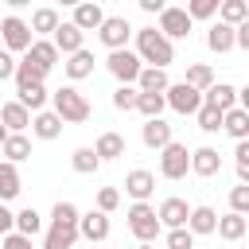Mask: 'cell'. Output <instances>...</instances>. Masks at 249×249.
<instances>
[{
	"label": "cell",
	"instance_id": "cell-34",
	"mask_svg": "<svg viewBox=\"0 0 249 249\" xmlns=\"http://www.w3.org/2000/svg\"><path fill=\"white\" fill-rule=\"evenodd\" d=\"M16 93H19L16 101H19L27 113H43V105H47V97H51L47 86H27V89H16Z\"/></svg>",
	"mask_w": 249,
	"mask_h": 249
},
{
	"label": "cell",
	"instance_id": "cell-35",
	"mask_svg": "<svg viewBox=\"0 0 249 249\" xmlns=\"http://www.w3.org/2000/svg\"><path fill=\"white\" fill-rule=\"evenodd\" d=\"M16 233H23V237H35L39 230H43V218H39V210L35 206H23L19 214H16V226H12Z\"/></svg>",
	"mask_w": 249,
	"mask_h": 249
},
{
	"label": "cell",
	"instance_id": "cell-18",
	"mask_svg": "<svg viewBox=\"0 0 249 249\" xmlns=\"http://www.w3.org/2000/svg\"><path fill=\"white\" fill-rule=\"evenodd\" d=\"M0 124H4L8 132H23V128H31V113H27L19 101H4V105H0Z\"/></svg>",
	"mask_w": 249,
	"mask_h": 249
},
{
	"label": "cell",
	"instance_id": "cell-26",
	"mask_svg": "<svg viewBox=\"0 0 249 249\" xmlns=\"http://www.w3.org/2000/svg\"><path fill=\"white\" fill-rule=\"evenodd\" d=\"M245 19H249V4H245V0H218V23L237 27V23H245Z\"/></svg>",
	"mask_w": 249,
	"mask_h": 249
},
{
	"label": "cell",
	"instance_id": "cell-47",
	"mask_svg": "<svg viewBox=\"0 0 249 249\" xmlns=\"http://www.w3.org/2000/svg\"><path fill=\"white\" fill-rule=\"evenodd\" d=\"M163 8H167L163 0H140V12H148V16H160Z\"/></svg>",
	"mask_w": 249,
	"mask_h": 249
},
{
	"label": "cell",
	"instance_id": "cell-16",
	"mask_svg": "<svg viewBox=\"0 0 249 249\" xmlns=\"http://www.w3.org/2000/svg\"><path fill=\"white\" fill-rule=\"evenodd\" d=\"M51 43H54V51H58V54H74V51H82L86 35L66 19V23H58V27H54V39H51Z\"/></svg>",
	"mask_w": 249,
	"mask_h": 249
},
{
	"label": "cell",
	"instance_id": "cell-37",
	"mask_svg": "<svg viewBox=\"0 0 249 249\" xmlns=\"http://www.w3.org/2000/svg\"><path fill=\"white\" fill-rule=\"evenodd\" d=\"M136 113H144V121H156L163 113V93H140L136 97Z\"/></svg>",
	"mask_w": 249,
	"mask_h": 249
},
{
	"label": "cell",
	"instance_id": "cell-29",
	"mask_svg": "<svg viewBox=\"0 0 249 249\" xmlns=\"http://www.w3.org/2000/svg\"><path fill=\"white\" fill-rule=\"evenodd\" d=\"M171 82H167V70H156V66H144L140 78H136V89L140 93H163Z\"/></svg>",
	"mask_w": 249,
	"mask_h": 249
},
{
	"label": "cell",
	"instance_id": "cell-17",
	"mask_svg": "<svg viewBox=\"0 0 249 249\" xmlns=\"http://www.w3.org/2000/svg\"><path fill=\"white\" fill-rule=\"evenodd\" d=\"M140 140H144V148H167L171 144V124L163 121V117H156V121H144V128H140Z\"/></svg>",
	"mask_w": 249,
	"mask_h": 249
},
{
	"label": "cell",
	"instance_id": "cell-44",
	"mask_svg": "<svg viewBox=\"0 0 249 249\" xmlns=\"http://www.w3.org/2000/svg\"><path fill=\"white\" fill-rule=\"evenodd\" d=\"M16 74V54H8L4 47H0V82H8Z\"/></svg>",
	"mask_w": 249,
	"mask_h": 249
},
{
	"label": "cell",
	"instance_id": "cell-27",
	"mask_svg": "<svg viewBox=\"0 0 249 249\" xmlns=\"http://www.w3.org/2000/svg\"><path fill=\"white\" fill-rule=\"evenodd\" d=\"M19 191H23L19 167H16V163H0V202H12Z\"/></svg>",
	"mask_w": 249,
	"mask_h": 249
},
{
	"label": "cell",
	"instance_id": "cell-45",
	"mask_svg": "<svg viewBox=\"0 0 249 249\" xmlns=\"http://www.w3.org/2000/svg\"><path fill=\"white\" fill-rule=\"evenodd\" d=\"M4 249H31V237H23V233H4Z\"/></svg>",
	"mask_w": 249,
	"mask_h": 249
},
{
	"label": "cell",
	"instance_id": "cell-1",
	"mask_svg": "<svg viewBox=\"0 0 249 249\" xmlns=\"http://www.w3.org/2000/svg\"><path fill=\"white\" fill-rule=\"evenodd\" d=\"M136 35V58L140 62H148V66H156V70H167L171 62H175V47L156 31V27H140V31H132Z\"/></svg>",
	"mask_w": 249,
	"mask_h": 249
},
{
	"label": "cell",
	"instance_id": "cell-9",
	"mask_svg": "<svg viewBox=\"0 0 249 249\" xmlns=\"http://www.w3.org/2000/svg\"><path fill=\"white\" fill-rule=\"evenodd\" d=\"M128 35H132V23H128L124 16H105L101 27H97V39H101L109 51H124Z\"/></svg>",
	"mask_w": 249,
	"mask_h": 249
},
{
	"label": "cell",
	"instance_id": "cell-10",
	"mask_svg": "<svg viewBox=\"0 0 249 249\" xmlns=\"http://www.w3.org/2000/svg\"><path fill=\"white\" fill-rule=\"evenodd\" d=\"M101 19H105V8L97 4V0H86V4H74V16H70V23L86 35V31H97L101 27Z\"/></svg>",
	"mask_w": 249,
	"mask_h": 249
},
{
	"label": "cell",
	"instance_id": "cell-49",
	"mask_svg": "<svg viewBox=\"0 0 249 249\" xmlns=\"http://www.w3.org/2000/svg\"><path fill=\"white\" fill-rule=\"evenodd\" d=\"M140 249H152V245H140Z\"/></svg>",
	"mask_w": 249,
	"mask_h": 249
},
{
	"label": "cell",
	"instance_id": "cell-42",
	"mask_svg": "<svg viewBox=\"0 0 249 249\" xmlns=\"http://www.w3.org/2000/svg\"><path fill=\"white\" fill-rule=\"evenodd\" d=\"M167 249H195V233L183 226V230H167Z\"/></svg>",
	"mask_w": 249,
	"mask_h": 249
},
{
	"label": "cell",
	"instance_id": "cell-20",
	"mask_svg": "<svg viewBox=\"0 0 249 249\" xmlns=\"http://www.w3.org/2000/svg\"><path fill=\"white\" fill-rule=\"evenodd\" d=\"M12 78H16V89H27V86H43L47 70H43V66H35V62L23 54V58H16V74H12Z\"/></svg>",
	"mask_w": 249,
	"mask_h": 249
},
{
	"label": "cell",
	"instance_id": "cell-46",
	"mask_svg": "<svg viewBox=\"0 0 249 249\" xmlns=\"http://www.w3.org/2000/svg\"><path fill=\"white\" fill-rule=\"evenodd\" d=\"M12 226H16V214L0 202V237H4V233H12Z\"/></svg>",
	"mask_w": 249,
	"mask_h": 249
},
{
	"label": "cell",
	"instance_id": "cell-28",
	"mask_svg": "<svg viewBox=\"0 0 249 249\" xmlns=\"http://www.w3.org/2000/svg\"><path fill=\"white\" fill-rule=\"evenodd\" d=\"M27 58H31L35 66H43V70L51 74V66L58 62V51H54V43H51V39H35V43L27 47Z\"/></svg>",
	"mask_w": 249,
	"mask_h": 249
},
{
	"label": "cell",
	"instance_id": "cell-40",
	"mask_svg": "<svg viewBox=\"0 0 249 249\" xmlns=\"http://www.w3.org/2000/svg\"><path fill=\"white\" fill-rule=\"evenodd\" d=\"M136 97H140V89H136V86H117V89H113V105H117L121 113L136 109Z\"/></svg>",
	"mask_w": 249,
	"mask_h": 249
},
{
	"label": "cell",
	"instance_id": "cell-6",
	"mask_svg": "<svg viewBox=\"0 0 249 249\" xmlns=\"http://www.w3.org/2000/svg\"><path fill=\"white\" fill-rule=\"evenodd\" d=\"M187 171H191V152H187V144L171 140L167 148H160V175H163V179H183Z\"/></svg>",
	"mask_w": 249,
	"mask_h": 249
},
{
	"label": "cell",
	"instance_id": "cell-21",
	"mask_svg": "<svg viewBox=\"0 0 249 249\" xmlns=\"http://www.w3.org/2000/svg\"><path fill=\"white\" fill-rule=\"evenodd\" d=\"M214 226H218V210L214 206H191V214H187V230L198 237V233H214Z\"/></svg>",
	"mask_w": 249,
	"mask_h": 249
},
{
	"label": "cell",
	"instance_id": "cell-41",
	"mask_svg": "<svg viewBox=\"0 0 249 249\" xmlns=\"http://www.w3.org/2000/svg\"><path fill=\"white\" fill-rule=\"evenodd\" d=\"M117 206H121V191H117V187H101V191H97V210H101V214H113Z\"/></svg>",
	"mask_w": 249,
	"mask_h": 249
},
{
	"label": "cell",
	"instance_id": "cell-36",
	"mask_svg": "<svg viewBox=\"0 0 249 249\" xmlns=\"http://www.w3.org/2000/svg\"><path fill=\"white\" fill-rule=\"evenodd\" d=\"M70 167H74L78 175H93V171L101 167V160L93 156V148H74V156H70Z\"/></svg>",
	"mask_w": 249,
	"mask_h": 249
},
{
	"label": "cell",
	"instance_id": "cell-14",
	"mask_svg": "<svg viewBox=\"0 0 249 249\" xmlns=\"http://www.w3.org/2000/svg\"><path fill=\"white\" fill-rule=\"evenodd\" d=\"M74 241H78V222H51L43 249H74Z\"/></svg>",
	"mask_w": 249,
	"mask_h": 249
},
{
	"label": "cell",
	"instance_id": "cell-48",
	"mask_svg": "<svg viewBox=\"0 0 249 249\" xmlns=\"http://www.w3.org/2000/svg\"><path fill=\"white\" fill-rule=\"evenodd\" d=\"M4 140H8V128H4V124H0V144H4Z\"/></svg>",
	"mask_w": 249,
	"mask_h": 249
},
{
	"label": "cell",
	"instance_id": "cell-39",
	"mask_svg": "<svg viewBox=\"0 0 249 249\" xmlns=\"http://www.w3.org/2000/svg\"><path fill=\"white\" fill-rule=\"evenodd\" d=\"M183 12L191 16V23L195 19H210V16H218V0H191Z\"/></svg>",
	"mask_w": 249,
	"mask_h": 249
},
{
	"label": "cell",
	"instance_id": "cell-2",
	"mask_svg": "<svg viewBox=\"0 0 249 249\" xmlns=\"http://www.w3.org/2000/svg\"><path fill=\"white\" fill-rule=\"evenodd\" d=\"M51 113L62 121V124H86L89 121V101H86V93L78 89V86H58L54 93H51Z\"/></svg>",
	"mask_w": 249,
	"mask_h": 249
},
{
	"label": "cell",
	"instance_id": "cell-19",
	"mask_svg": "<svg viewBox=\"0 0 249 249\" xmlns=\"http://www.w3.org/2000/svg\"><path fill=\"white\" fill-rule=\"evenodd\" d=\"M62 70H66V78H70V82H82V78H89V74H93V54H89V51L82 47V51L66 54Z\"/></svg>",
	"mask_w": 249,
	"mask_h": 249
},
{
	"label": "cell",
	"instance_id": "cell-38",
	"mask_svg": "<svg viewBox=\"0 0 249 249\" xmlns=\"http://www.w3.org/2000/svg\"><path fill=\"white\" fill-rule=\"evenodd\" d=\"M195 117H198V128H202V132H222V113H218L214 105H206V101H202Z\"/></svg>",
	"mask_w": 249,
	"mask_h": 249
},
{
	"label": "cell",
	"instance_id": "cell-25",
	"mask_svg": "<svg viewBox=\"0 0 249 249\" xmlns=\"http://www.w3.org/2000/svg\"><path fill=\"white\" fill-rule=\"evenodd\" d=\"M245 230H249V222H245L241 214H233V210H230V214H222V218H218V226H214V233H218L222 241H241V237H245Z\"/></svg>",
	"mask_w": 249,
	"mask_h": 249
},
{
	"label": "cell",
	"instance_id": "cell-43",
	"mask_svg": "<svg viewBox=\"0 0 249 249\" xmlns=\"http://www.w3.org/2000/svg\"><path fill=\"white\" fill-rule=\"evenodd\" d=\"M230 206H233V214H241V218L249 214V187H245V183H237V187L230 191Z\"/></svg>",
	"mask_w": 249,
	"mask_h": 249
},
{
	"label": "cell",
	"instance_id": "cell-31",
	"mask_svg": "<svg viewBox=\"0 0 249 249\" xmlns=\"http://www.w3.org/2000/svg\"><path fill=\"white\" fill-rule=\"evenodd\" d=\"M58 23H62V19H58V12H54V8H35L27 27H31V35H54V27H58Z\"/></svg>",
	"mask_w": 249,
	"mask_h": 249
},
{
	"label": "cell",
	"instance_id": "cell-11",
	"mask_svg": "<svg viewBox=\"0 0 249 249\" xmlns=\"http://www.w3.org/2000/svg\"><path fill=\"white\" fill-rule=\"evenodd\" d=\"M124 191H128L136 202H148L152 191H156V175H152L148 167H132V171L124 175Z\"/></svg>",
	"mask_w": 249,
	"mask_h": 249
},
{
	"label": "cell",
	"instance_id": "cell-33",
	"mask_svg": "<svg viewBox=\"0 0 249 249\" xmlns=\"http://www.w3.org/2000/svg\"><path fill=\"white\" fill-rule=\"evenodd\" d=\"M191 89H198V93H206L210 86H214V70L206 66V62H195V66H187V78H183Z\"/></svg>",
	"mask_w": 249,
	"mask_h": 249
},
{
	"label": "cell",
	"instance_id": "cell-22",
	"mask_svg": "<svg viewBox=\"0 0 249 249\" xmlns=\"http://www.w3.org/2000/svg\"><path fill=\"white\" fill-rule=\"evenodd\" d=\"M31 132H35L39 140H58V136H62V121H58L51 109H43V113L31 117Z\"/></svg>",
	"mask_w": 249,
	"mask_h": 249
},
{
	"label": "cell",
	"instance_id": "cell-4",
	"mask_svg": "<svg viewBox=\"0 0 249 249\" xmlns=\"http://www.w3.org/2000/svg\"><path fill=\"white\" fill-rule=\"evenodd\" d=\"M31 43H35V35H31V27H27L19 16H4V19H0V47H4L8 54H27Z\"/></svg>",
	"mask_w": 249,
	"mask_h": 249
},
{
	"label": "cell",
	"instance_id": "cell-24",
	"mask_svg": "<svg viewBox=\"0 0 249 249\" xmlns=\"http://www.w3.org/2000/svg\"><path fill=\"white\" fill-rule=\"evenodd\" d=\"M0 152H4V163H23L31 156V140L23 132H8V140L0 144Z\"/></svg>",
	"mask_w": 249,
	"mask_h": 249
},
{
	"label": "cell",
	"instance_id": "cell-23",
	"mask_svg": "<svg viewBox=\"0 0 249 249\" xmlns=\"http://www.w3.org/2000/svg\"><path fill=\"white\" fill-rule=\"evenodd\" d=\"M93 156L105 163V160H121L124 156V136L121 132H101L97 144H93Z\"/></svg>",
	"mask_w": 249,
	"mask_h": 249
},
{
	"label": "cell",
	"instance_id": "cell-3",
	"mask_svg": "<svg viewBox=\"0 0 249 249\" xmlns=\"http://www.w3.org/2000/svg\"><path fill=\"white\" fill-rule=\"evenodd\" d=\"M128 230H132V237L140 241V245H152L156 237H160V218H156V206H148V202H132L128 206Z\"/></svg>",
	"mask_w": 249,
	"mask_h": 249
},
{
	"label": "cell",
	"instance_id": "cell-30",
	"mask_svg": "<svg viewBox=\"0 0 249 249\" xmlns=\"http://www.w3.org/2000/svg\"><path fill=\"white\" fill-rule=\"evenodd\" d=\"M222 132H230L233 140H245L249 136V113L245 109H230V113H222Z\"/></svg>",
	"mask_w": 249,
	"mask_h": 249
},
{
	"label": "cell",
	"instance_id": "cell-8",
	"mask_svg": "<svg viewBox=\"0 0 249 249\" xmlns=\"http://www.w3.org/2000/svg\"><path fill=\"white\" fill-rule=\"evenodd\" d=\"M191 27H195V23H191V16H187L183 8H171V4H167V8L160 12V27H156V31L171 43V39H187V35H191Z\"/></svg>",
	"mask_w": 249,
	"mask_h": 249
},
{
	"label": "cell",
	"instance_id": "cell-5",
	"mask_svg": "<svg viewBox=\"0 0 249 249\" xmlns=\"http://www.w3.org/2000/svg\"><path fill=\"white\" fill-rule=\"evenodd\" d=\"M105 70L121 82V86H132L136 78H140V70H144V62L136 58V51H109V58H105Z\"/></svg>",
	"mask_w": 249,
	"mask_h": 249
},
{
	"label": "cell",
	"instance_id": "cell-15",
	"mask_svg": "<svg viewBox=\"0 0 249 249\" xmlns=\"http://www.w3.org/2000/svg\"><path fill=\"white\" fill-rule=\"evenodd\" d=\"M191 171L195 175H202V179H210V175H218L222 171V156H218V148H195L191 152Z\"/></svg>",
	"mask_w": 249,
	"mask_h": 249
},
{
	"label": "cell",
	"instance_id": "cell-13",
	"mask_svg": "<svg viewBox=\"0 0 249 249\" xmlns=\"http://www.w3.org/2000/svg\"><path fill=\"white\" fill-rule=\"evenodd\" d=\"M78 237H86V241H105V237H109V214H101V210L78 214Z\"/></svg>",
	"mask_w": 249,
	"mask_h": 249
},
{
	"label": "cell",
	"instance_id": "cell-32",
	"mask_svg": "<svg viewBox=\"0 0 249 249\" xmlns=\"http://www.w3.org/2000/svg\"><path fill=\"white\" fill-rule=\"evenodd\" d=\"M206 47H210L214 54L233 51V27H226V23H210V31H206Z\"/></svg>",
	"mask_w": 249,
	"mask_h": 249
},
{
	"label": "cell",
	"instance_id": "cell-12",
	"mask_svg": "<svg viewBox=\"0 0 249 249\" xmlns=\"http://www.w3.org/2000/svg\"><path fill=\"white\" fill-rule=\"evenodd\" d=\"M187 214H191V206L183 202V198H163L160 202V210H156V218H160V226H167V230H183L187 226Z\"/></svg>",
	"mask_w": 249,
	"mask_h": 249
},
{
	"label": "cell",
	"instance_id": "cell-7",
	"mask_svg": "<svg viewBox=\"0 0 249 249\" xmlns=\"http://www.w3.org/2000/svg\"><path fill=\"white\" fill-rule=\"evenodd\" d=\"M163 105H171L175 113H198V105H202V93L198 89H191L187 82H171L167 89H163Z\"/></svg>",
	"mask_w": 249,
	"mask_h": 249
}]
</instances>
